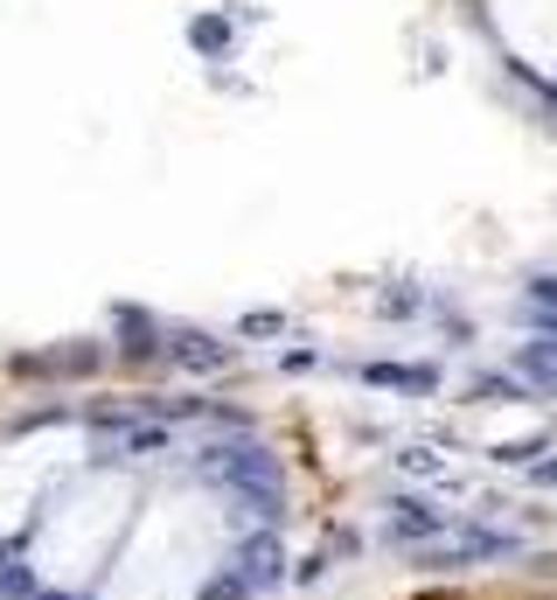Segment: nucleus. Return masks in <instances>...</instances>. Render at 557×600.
I'll return each mask as SVG.
<instances>
[{"instance_id": "obj_1", "label": "nucleus", "mask_w": 557, "mask_h": 600, "mask_svg": "<svg viewBox=\"0 0 557 600\" xmlns=\"http://www.w3.org/2000/svg\"><path fill=\"white\" fill-rule=\"evenodd\" d=\"M202 475L237 489L245 503H258V517H279L286 510V468H279V454H265L258 440H245V447H209L202 454Z\"/></svg>"}, {"instance_id": "obj_2", "label": "nucleus", "mask_w": 557, "mask_h": 600, "mask_svg": "<svg viewBox=\"0 0 557 600\" xmlns=\"http://www.w3.org/2000/svg\"><path fill=\"white\" fill-rule=\"evenodd\" d=\"M446 531V510H432L426 495H390V510H384V538L390 544H411V552H426V544H439Z\"/></svg>"}, {"instance_id": "obj_3", "label": "nucleus", "mask_w": 557, "mask_h": 600, "mask_svg": "<svg viewBox=\"0 0 557 600\" xmlns=\"http://www.w3.org/2000/svg\"><path fill=\"white\" fill-rule=\"evenodd\" d=\"M230 580L245 587V593H265V587H279V580H286V544H279V531H272V524H265V531H251L245 544H237Z\"/></svg>"}, {"instance_id": "obj_4", "label": "nucleus", "mask_w": 557, "mask_h": 600, "mask_svg": "<svg viewBox=\"0 0 557 600\" xmlns=\"http://www.w3.org/2000/svg\"><path fill=\"white\" fill-rule=\"evenodd\" d=\"M168 356L181 363V371H223L237 350L217 343V335H202V328H168Z\"/></svg>"}, {"instance_id": "obj_5", "label": "nucleus", "mask_w": 557, "mask_h": 600, "mask_svg": "<svg viewBox=\"0 0 557 600\" xmlns=\"http://www.w3.org/2000/svg\"><path fill=\"white\" fill-rule=\"evenodd\" d=\"M362 384H377V391H439V371L432 363H362Z\"/></svg>"}, {"instance_id": "obj_6", "label": "nucleus", "mask_w": 557, "mask_h": 600, "mask_svg": "<svg viewBox=\"0 0 557 600\" xmlns=\"http://www.w3.org/2000/svg\"><path fill=\"white\" fill-rule=\"evenodd\" d=\"M112 322H119V356H153V350H168V328H153L140 307H112Z\"/></svg>"}, {"instance_id": "obj_7", "label": "nucleus", "mask_w": 557, "mask_h": 600, "mask_svg": "<svg viewBox=\"0 0 557 600\" xmlns=\"http://www.w3.org/2000/svg\"><path fill=\"white\" fill-rule=\"evenodd\" d=\"M119 461H153V454H175V426L168 420H147V426H119Z\"/></svg>"}, {"instance_id": "obj_8", "label": "nucleus", "mask_w": 557, "mask_h": 600, "mask_svg": "<svg viewBox=\"0 0 557 600\" xmlns=\"http://www.w3.org/2000/svg\"><path fill=\"white\" fill-rule=\"evenodd\" d=\"M230 42H237V29L223 14H196L189 21V49H202V57H230Z\"/></svg>"}, {"instance_id": "obj_9", "label": "nucleus", "mask_w": 557, "mask_h": 600, "mask_svg": "<svg viewBox=\"0 0 557 600\" xmlns=\"http://www.w3.org/2000/svg\"><path fill=\"white\" fill-rule=\"evenodd\" d=\"M29 565H21V552H0V600H29Z\"/></svg>"}, {"instance_id": "obj_10", "label": "nucleus", "mask_w": 557, "mask_h": 600, "mask_svg": "<svg viewBox=\"0 0 557 600\" xmlns=\"http://www.w3.org/2000/svg\"><path fill=\"white\" fill-rule=\"evenodd\" d=\"M397 468H405V475H418V482H439V489L454 482V475H446V468H439L426 447H405V454H397Z\"/></svg>"}, {"instance_id": "obj_11", "label": "nucleus", "mask_w": 557, "mask_h": 600, "mask_svg": "<svg viewBox=\"0 0 557 600\" xmlns=\"http://www.w3.org/2000/svg\"><path fill=\"white\" fill-rule=\"evenodd\" d=\"M49 371L57 377H84V371H98V350H49Z\"/></svg>"}, {"instance_id": "obj_12", "label": "nucleus", "mask_w": 557, "mask_h": 600, "mask_svg": "<svg viewBox=\"0 0 557 600\" xmlns=\"http://www.w3.org/2000/svg\"><path fill=\"white\" fill-rule=\"evenodd\" d=\"M474 399L481 405H509V399H523V384L516 377H474Z\"/></svg>"}, {"instance_id": "obj_13", "label": "nucleus", "mask_w": 557, "mask_h": 600, "mask_svg": "<svg viewBox=\"0 0 557 600\" xmlns=\"http://www.w3.org/2000/svg\"><path fill=\"white\" fill-rule=\"evenodd\" d=\"M523 371H529V377H537V384L550 391V399H557V363L544 356V343H529V350H523Z\"/></svg>"}, {"instance_id": "obj_14", "label": "nucleus", "mask_w": 557, "mask_h": 600, "mask_svg": "<svg viewBox=\"0 0 557 600\" xmlns=\"http://www.w3.org/2000/svg\"><path fill=\"white\" fill-rule=\"evenodd\" d=\"M237 335H286V315L279 307H251V315L237 322Z\"/></svg>"}, {"instance_id": "obj_15", "label": "nucleus", "mask_w": 557, "mask_h": 600, "mask_svg": "<svg viewBox=\"0 0 557 600\" xmlns=\"http://www.w3.org/2000/svg\"><path fill=\"white\" fill-rule=\"evenodd\" d=\"M537 454H544V433H529V440H501V447H495V461H509V468L537 461Z\"/></svg>"}, {"instance_id": "obj_16", "label": "nucleus", "mask_w": 557, "mask_h": 600, "mask_svg": "<svg viewBox=\"0 0 557 600\" xmlns=\"http://www.w3.org/2000/svg\"><path fill=\"white\" fill-rule=\"evenodd\" d=\"M377 307H384V315H411V307H418V294H384Z\"/></svg>"}, {"instance_id": "obj_17", "label": "nucleus", "mask_w": 557, "mask_h": 600, "mask_svg": "<svg viewBox=\"0 0 557 600\" xmlns=\"http://www.w3.org/2000/svg\"><path fill=\"white\" fill-rule=\"evenodd\" d=\"M529 301H537V307H557V279H529Z\"/></svg>"}, {"instance_id": "obj_18", "label": "nucleus", "mask_w": 557, "mask_h": 600, "mask_svg": "<svg viewBox=\"0 0 557 600\" xmlns=\"http://www.w3.org/2000/svg\"><path fill=\"white\" fill-rule=\"evenodd\" d=\"M29 600H70V593H29Z\"/></svg>"}]
</instances>
